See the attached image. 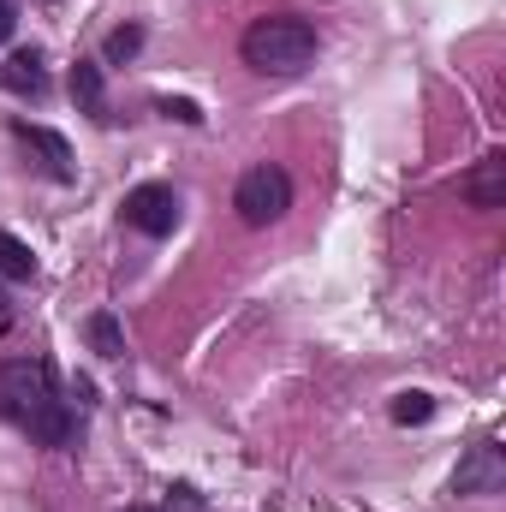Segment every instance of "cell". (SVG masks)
<instances>
[{
  "mask_svg": "<svg viewBox=\"0 0 506 512\" xmlns=\"http://www.w3.org/2000/svg\"><path fill=\"white\" fill-rule=\"evenodd\" d=\"M155 108H161V114H167V120H179V126H203V108H197V102H191V96H161V102H155Z\"/></svg>",
  "mask_w": 506,
  "mask_h": 512,
  "instance_id": "14",
  "label": "cell"
},
{
  "mask_svg": "<svg viewBox=\"0 0 506 512\" xmlns=\"http://www.w3.org/2000/svg\"><path fill=\"white\" fill-rule=\"evenodd\" d=\"M84 334H90V346H96L102 358H120V352H126V334H120V322H114L108 310H102V316H90V328H84Z\"/></svg>",
  "mask_w": 506,
  "mask_h": 512,
  "instance_id": "11",
  "label": "cell"
},
{
  "mask_svg": "<svg viewBox=\"0 0 506 512\" xmlns=\"http://www.w3.org/2000/svg\"><path fill=\"white\" fill-rule=\"evenodd\" d=\"M12 24H18V12H12V0H0V42L12 36Z\"/></svg>",
  "mask_w": 506,
  "mask_h": 512,
  "instance_id": "15",
  "label": "cell"
},
{
  "mask_svg": "<svg viewBox=\"0 0 506 512\" xmlns=\"http://www.w3.org/2000/svg\"><path fill=\"white\" fill-rule=\"evenodd\" d=\"M233 209H239L245 227H274V221L292 209V179H286V167L256 161L251 173L239 179V191H233Z\"/></svg>",
  "mask_w": 506,
  "mask_h": 512,
  "instance_id": "3",
  "label": "cell"
},
{
  "mask_svg": "<svg viewBox=\"0 0 506 512\" xmlns=\"http://www.w3.org/2000/svg\"><path fill=\"white\" fill-rule=\"evenodd\" d=\"M126 227H137L143 239H167L173 227H179V191L173 185H137L126 191Z\"/></svg>",
  "mask_w": 506,
  "mask_h": 512,
  "instance_id": "5",
  "label": "cell"
},
{
  "mask_svg": "<svg viewBox=\"0 0 506 512\" xmlns=\"http://www.w3.org/2000/svg\"><path fill=\"white\" fill-rule=\"evenodd\" d=\"M137 48H143V24H120V30L108 36V48H102V54L120 66V60H131V54H137Z\"/></svg>",
  "mask_w": 506,
  "mask_h": 512,
  "instance_id": "13",
  "label": "cell"
},
{
  "mask_svg": "<svg viewBox=\"0 0 506 512\" xmlns=\"http://www.w3.org/2000/svg\"><path fill=\"white\" fill-rule=\"evenodd\" d=\"M0 84H6L12 96H48V66H42V54H36V48L12 54V60L0 66Z\"/></svg>",
  "mask_w": 506,
  "mask_h": 512,
  "instance_id": "8",
  "label": "cell"
},
{
  "mask_svg": "<svg viewBox=\"0 0 506 512\" xmlns=\"http://www.w3.org/2000/svg\"><path fill=\"white\" fill-rule=\"evenodd\" d=\"M6 316H12V298H6V286H0V322H6Z\"/></svg>",
  "mask_w": 506,
  "mask_h": 512,
  "instance_id": "16",
  "label": "cell"
},
{
  "mask_svg": "<svg viewBox=\"0 0 506 512\" xmlns=\"http://www.w3.org/2000/svg\"><path fill=\"white\" fill-rule=\"evenodd\" d=\"M72 96H78L84 114L108 120V90H102V66H96V60H78V66H72Z\"/></svg>",
  "mask_w": 506,
  "mask_h": 512,
  "instance_id": "9",
  "label": "cell"
},
{
  "mask_svg": "<svg viewBox=\"0 0 506 512\" xmlns=\"http://www.w3.org/2000/svg\"><path fill=\"white\" fill-rule=\"evenodd\" d=\"M0 417L18 435H30L36 447L72 441V405L60 399V382L42 358H6L0 364Z\"/></svg>",
  "mask_w": 506,
  "mask_h": 512,
  "instance_id": "1",
  "label": "cell"
},
{
  "mask_svg": "<svg viewBox=\"0 0 506 512\" xmlns=\"http://www.w3.org/2000/svg\"><path fill=\"white\" fill-rule=\"evenodd\" d=\"M12 137H18V149L30 155V167H36L42 179H54V185H72V179H78V167H72V143H66L60 131L30 126V120H12Z\"/></svg>",
  "mask_w": 506,
  "mask_h": 512,
  "instance_id": "4",
  "label": "cell"
},
{
  "mask_svg": "<svg viewBox=\"0 0 506 512\" xmlns=\"http://www.w3.org/2000/svg\"><path fill=\"white\" fill-rule=\"evenodd\" d=\"M459 197L471 209H501L506 203V149H489L465 179H459Z\"/></svg>",
  "mask_w": 506,
  "mask_h": 512,
  "instance_id": "7",
  "label": "cell"
},
{
  "mask_svg": "<svg viewBox=\"0 0 506 512\" xmlns=\"http://www.w3.org/2000/svg\"><path fill=\"white\" fill-rule=\"evenodd\" d=\"M239 54L262 78H298L316 60V24L298 18V12H268V18H256L251 30H245Z\"/></svg>",
  "mask_w": 506,
  "mask_h": 512,
  "instance_id": "2",
  "label": "cell"
},
{
  "mask_svg": "<svg viewBox=\"0 0 506 512\" xmlns=\"http://www.w3.org/2000/svg\"><path fill=\"white\" fill-rule=\"evenodd\" d=\"M126 512H155V507H126Z\"/></svg>",
  "mask_w": 506,
  "mask_h": 512,
  "instance_id": "17",
  "label": "cell"
},
{
  "mask_svg": "<svg viewBox=\"0 0 506 512\" xmlns=\"http://www.w3.org/2000/svg\"><path fill=\"white\" fill-rule=\"evenodd\" d=\"M0 274H6V280H30V274H36V251H30L24 239L0 233Z\"/></svg>",
  "mask_w": 506,
  "mask_h": 512,
  "instance_id": "10",
  "label": "cell"
},
{
  "mask_svg": "<svg viewBox=\"0 0 506 512\" xmlns=\"http://www.w3.org/2000/svg\"><path fill=\"white\" fill-rule=\"evenodd\" d=\"M453 489H459V495H471V501L501 495V489H506V447H501V441L471 447V453L459 459V471H453Z\"/></svg>",
  "mask_w": 506,
  "mask_h": 512,
  "instance_id": "6",
  "label": "cell"
},
{
  "mask_svg": "<svg viewBox=\"0 0 506 512\" xmlns=\"http://www.w3.org/2000/svg\"><path fill=\"white\" fill-rule=\"evenodd\" d=\"M429 417H435V399H429V393H399V399H393V423L411 429V423H429Z\"/></svg>",
  "mask_w": 506,
  "mask_h": 512,
  "instance_id": "12",
  "label": "cell"
}]
</instances>
